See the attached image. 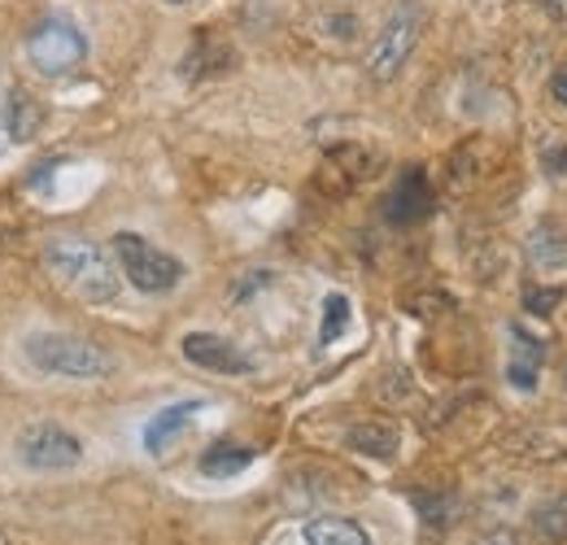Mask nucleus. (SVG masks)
I'll use <instances>...</instances> for the list:
<instances>
[{"mask_svg": "<svg viewBox=\"0 0 567 545\" xmlns=\"http://www.w3.org/2000/svg\"><path fill=\"white\" fill-rule=\"evenodd\" d=\"M44 267L58 275L71 292H79L83 301H92V306L114 301L118 288H123V275L114 267V258L96 240H87V236H58V240H49L44 245Z\"/></svg>", "mask_w": 567, "mask_h": 545, "instance_id": "nucleus-1", "label": "nucleus"}, {"mask_svg": "<svg viewBox=\"0 0 567 545\" xmlns=\"http://www.w3.org/2000/svg\"><path fill=\"white\" fill-rule=\"evenodd\" d=\"M27 362L44 376H62V380H105L114 376V353L101 349L96 341H83L71 332H31L27 337Z\"/></svg>", "mask_w": 567, "mask_h": 545, "instance_id": "nucleus-2", "label": "nucleus"}, {"mask_svg": "<svg viewBox=\"0 0 567 545\" xmlns=\"http://www.w3.org/2000/svg\"><path fill=\"white\" fill-rule=\"evenodd\" d=\"M420 35H424V4H420V0L393 4V13L384 18V27H380V35H375V44H371V53H367V74H371L375 83L398 79L402 66L411 62Z\"/></svg>", "mask_w": 567, "mask_h": 545, "instance_id": "nucleus-3", "label": "nucleus"}, {"mask_svg": "<svg viewBox=\"0 0 567 545\" xmlns=\"http://www.w3.org/2000/svg\"><path fill=\"white\" fill-rule=\"evenodd\" d=\"M114 258H118V267L123 275L141 288V292H171L179 279H184V263L175 258V254H166V249H157L153 240H144L136 232H118L114 236Z\"/></svg>", "mask_w": 567, "mask_h": 545, "instance_id": "nucleus-4", "label": "nucleus"}, {"mask_svg": "<svg viewBox=\"0 0 567 545\" xmlns=\"http://www.w3.org/2000/svg\"><path fill=\"white\" fill-rule=\"evenodd\" d=\"M18 463L31 472H71L83 463V441L62 423H31L18 432Z\"/></svg>", "mask_w": 567, "mask_h": 545, "instance_id": "nucleus-5", "label": "nucleus"}, {"mask_svg": "<svg viewBox=\"0 0 567 545\" xmlns=\"http://www.w3.org/2000/svg\"><path fill=\"white\" fill-rule=\"evenodd\" d=\"M27 58L40 74H71L74 66H83L87 58V40L83 31L66 22V18H44L31 35H27Z\"/></svg>", "mask_w": 567, "mask_h": 545, "instance_id": "nucleus-6", "label": "nucleus"}, {"mask_svg": "<svg viewBox=\"0 0 567 545\" xmlns=\"http://www.w3.org/2000/svg\"><path fill=\"white\" fill-rule=\"evenodd\" d=\"M184 358L202 371H214V376H249L254 371V358L240 353V345H231L218 332H188L184 337Z\"/></svg>", "mask_w": 567, "mask_h": 545, "instance_id": "nucleus-7", "label": "nucleus"}, {"mask_svg": "<svg viewBox=\"0 0 567 545\" xmlns=\"http://www.w3.org/2000/svg\"><path fill=\"white\" fill-rule=\"evenodd\" d=\"M427 214H432V184L424 171H406L384 202V218L393 227H411V223H424Z\"/></svg>", "mask_w": 567, "mask_h": 545, "instance_id": "nucleus-8", "label": "nucleus"}, {"mask_svg": "<svg viewBox=\"0 0 567 545\" xmlns=\"http://www.w3.org/2000/svg\"><path fill=\"white\" fill-rule=\"evenodd\" d=\"M202 398H188V402H171V407H162L148 423H144V450L148 454H166L184 432H188V423L202 414Z\"/></svg>", "mask_w": 567, "mask_h": 545, "instance_id": "nucleus-9", "label": "nucleus"}, {"mask_svg": "<svg viewBox=\"0 0 567 545\" xmlns=\"http://www.w3.org/2000/svg\"><path fill=\"white\" fill-rule=\"evenodd\" d=\"M542 362H546V345L524 328H511V362H506V380L519 393H533L542 380Z\"/></svg>", "mask_w": 567, "mask_h": 545, "instance_id": "nucleus-10", "label": "nucleus"}, {"mask_svg": "<svg viewBox=\"0 0 567 545\" xmlns=\"http://www.w3.org/2000/svg\"><path fill=\"white\" fill-rule=\"evenodd\" d=\"M346 445L358 450V454H367V459H398V450H402V432L389 423V419H362L354 423L350 432H346Z\"/></svg>", "mask_w": 567, "mask_h": 545, "instance_id": "nucleus-11", "label": "nucleus"}, {"mask_svg": "<svg viewBox=\"0 0 567 545\" xmlns=\"http://www.w3.org/2000/svg\"><path fill=\"white\" fill-rule=\"evenodd\" d=\"M0 127H4V136L13 140V144H31V140L40 136V127H44V110L27 92L13 88L4 96V105H0Z\"/></svg>", "mask_w": 567, "mask_h": 545, "instance_id": "nucleus-12", "label": "nucleus"}, {"mask_svg": "<svg viewBox=\"0 0 567 545\" xmlns=\"http://www.w3.org/2000/svg\"><path fill=\"white\" fill-rule=\"evenodd\" d=\"M524 254H528V263H533L537 271H564L567 267V232L564 227H555V223H537V227L528 232Z\"/></svg>", "mask_w": 567, "mask_h": 545, "instance_id": "nucleus-13", "label": "nucleus"}, {"mask_svg": "<svg viewBox=\"0 0 567 545\" xmlns=\"http://www.w3.org/2000/svg\"><path fill=\"white\" fill-rule=\"evenodd\" d=\"M231 44L227 40H214V35H202L193 49H188V58H184V66H179V74L184 79H210V74H223V70H231Z\"/></svg>", "mask_w": 567, "mask_h": 545, "instance_id": "nucleus-14", "label": "nucleus"}, {"mask_svg": "<svg viewBox=\"0 0 567 545\" xmlns=\"http://www.w3.org/2000/svg\"><path fill=\"white\" fill-rule=\"evenodd\" d=\"M306 545H371L367 528L354 524V520H341V515H319L301 528Z\"/></svg>", "mask_w": 567, "mask_h": 545, "instance_id": "nucleus-15", "label": "nucleus"}, {"mask_svg": "<svg viewBox=\"0 0 567 545\" xmlns=\"http://www.w3.org/2000/svg\"><path fill=\"white\" fill-rule=\"evenodd\" d=\"M254 463V450L236 445V441H214L210 450L202 454V472L206 476H240Z\"/></svg>", "mask_w": 567, "mask_h": 545, "instance_id": "nucleus-16", "label": "nucleus"}, {"mask_svg": "<svg viewBox=\"0 0 567 545\" xmlns=\"http://www.w3.org/2000/svg\"><path fill=\"white\" fill-rule=\"evenodd\" d=\"M533 533H537L542 542H567V493L542 502V506L533 511Z\"/></svg>", "mask_w": 567, "mask_h": 545, "instance_id": "nucleus-17", "label": "nucleus"}, {"mask_svg": "<svg viewBox=\"0 0 567 545\" xmlns=\"http://www.w3.org/2000/svg\"><path fill=\"white\" fill-rule=\"evenodd\" d=\"M346 328H350V297L346 292H328V301H323V328H319V341L332 345L346 337Z\"/></svg>", "mask_w": 567, "mask_h": 545, "instance_id": "nucleus-18", "label": "nucleus"}, {"mask_svg": "<svg viewBox=\"0 0 567 545\" xmlns=\"http://www.w3.org/2000/svg\"><path fill=\"white\" fill-rule=\"evenodd\" d=\"M411 502L420 506V520L432 524V528H445V524L454 520V497H450V493H424V489H420Z\"/></svg>", "mask_w": 567, "mask_h": 545, "instance_id": "nucleus-19", "label": "nucleus"}, {"mask_svg": "<svg viewBox=\"0 0 567 545\" xmlns=\"http://www.w3.org/2000/svg\"><path fill=\"white\" fill-rule=\"evenodd\" d=\"M533 315H555V306H559V292H550V288H528V301H524Z\"/></svg>", "mask_w": 567, "mask_h": 545, "instance_id": "nucleus-20", "label": "nucleus"}, {"mask_svg": "<svg viewBox=\"0 0 567 545\" xmlns=\"http://www.w3.org/2000/svg\"><path fill=\"white\" fill-rule=\"evenodd\" d=\"M550 96H555V101H559V105L567 110V62L555 70V74H550Z\"/></svg>", "mask_w": 567, "mask_h": 545, "instance_id": "nucleus-21", "label": "nucleus"}, {"mask_svg": "<svg viewBox=\"0 0 567 545\" xmlns=\"http://www.w3.org/2000/svg\"><path fill=\"white\" fill-rule=\"evenodd\" d=\"M481 545H519V533H511V528H494V533H485Z\"/></svg>", "mask_w": 567, "mask_h": 545, "instance_id": "nucleus-22", "label": "nucleus"}, {"mask_svg": "<svg viewBox=\"0 0 567 545\" xmlns=\"http://www.w3.org/2000/svg\"><path fill=\"white\" fill-rule=\"evenodd\" d=\"M166 4H188V0H166Z\"/></svg>", "mask_w": 567, "mask_h": 545, "instance_id": "nucleus-23", "label": "nucleus"}]
</instances>
